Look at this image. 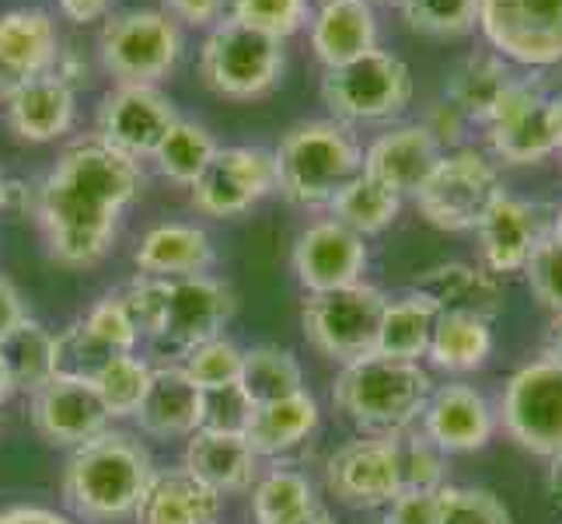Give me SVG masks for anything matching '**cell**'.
Listing matches in <instances>:
<instances>
[{"label": "cell", "mask_w": 562, "mask_h": 524, "mask_svg": "<svg viewBox=\"0 0 562 524\" xmlns=\"http://www.w3.org/2000/svg\"><path fill=\"white\" fill-rule=\"evenodd\" d=\"M144 192L140 161L99 137L70 144L38 186L35 213L49 256L64 266H94L109 256L126 207Z\"/></svg>", "instance_id": "6da1fadb"}, {"label": "cell", "mask_w": 562, "mask_h": 524, "mask_svg": "<svg viewBox=\"0 0 562 524\" xmlns=\"http://www.w3.org/2000/svg\"><path fill=\"white\" fill-rule=\"evenodd\" d=\"M154 472V458L137 437L105 431L74 448L64 472V497L85 521H120L133 514Z\"/></svg>", "instance_id": "7a4b0ae2"}, {"label": "cell", "mask_w": 562, "mask_h": 524, "mask_svg": "<svg viewBox=\"0 0 562 524\" xmlns=\"http://www.w3.org/2000/svg\"><path fill=\"white\" fill-rule=\"evenodd\" d=\"M430 392L434 381L423 364L367 354L353 364H342L333 384V402L360 431L392 437L409 431L423 416Z\"/></svg>", "instance_id": "3957f363"}, {"label": "cell", "mask_w": 562, "mask_h": 524, "mask_svg": "<svg viewBox=\"0 0 562 524\" xmlns=\"http://www.w3.org/2000/svg\"><path fill=\"white\" fill-rule=\"evenodd\" d=\"M273 165L283 200L294 207H328L363 171V147L339 120H307L283 133Z\"/></svg>", "instance_id": "277c9868"}, {"label": "cell", "mask_w": 562, "mask_h": 524, "mask_svg": "<svg viewBox=\"0 0 562 524\" xmlns=\"http://www.w3.org/2000/svg\"><path fill=\"white\" fill-rule=\"evenodd\" d=\"M283 67V38L266 35L231 14H224L217 25H210L200 46V77L221 99H259V94L280 85Z\"/></svg>", "instance_id": "5b68a950"}, {"label": "cell", "mask_w": 562, "mask_h": 524, "mask_svg": "<svg viewBox=\"0 0 562 524\" xmlns=\"http://www.w3.org/2000/svg\"><path fill=\"white\" fill-rule=\"evenodd\" d=\"M322 102L339 123H387L413 102V70L402 56L371 49L350 64L325 67Z\"/></svg>", "instance_id": "8992f818"}, {"label": "cell", "mask_w": 562, "mask_h": 524, "mask_svg": "<svg viewBox=\"0 0 562 524\" xmlns=\"http://www.w3.org/2000/svg\"><path fill=\"white\" fill-rule=\"evenodd\" d=\"M102 67L120 85H158L182 56V29L165 11L133 8L109 14L99 35Z\"/></svg>", "instance_id": "52a82bcc"}, {"label": "cell", "mask_w": 562, "mask_h": 524, "mask_svg": "<svg viewBox=\"0 0 562 524\" xmlns=\"http://www.w3.org/2000/svg\"><path fill=\"white\" fill-rule=\"evenodd\" d=\"M503 192L496 165L472 147L443 154L430 179L416 192V207L440 231H475Z\"/></svg>", "instance_id": "ba28073f"}, {"label": "cell", "mask_w": 562, "mask_h": 524, "mask_svg": "<svg viewBox=\"0 0 562 524\" xmlns=\"http://www.w3.org/2000/svg\"><path fill=\"white\" fill-rule=\"evenodd\" d=\"M387 298L371 283H353L328 294H307L301 308L304 336L318 354L339 364H353L367 354H374L378 325Z\"/></svg>", "instance_id": "9c48e42d"}, {"label": "cell", "mask_w": 562, "mask_h": 524, "mask_svg": "<svg viewBox=\"0 0 562 524\" xmlns=\"http://www.w3.org/2000/svg\"><path fill=\"white\" fill-rule=\"evenodd\" d=\"M496 420L525 451L555 458L562 451V364L541 357L503 384Z\"/></svg>", "instance_id": "30bf717a"}, {"label": "cell", "mask_w": 562, "mask_h": 524, "mask_svg": "<svg viewBox=\"0 0 562 524\" xmlns=\"http://www.w3.org/2000/svg\"><path fill=\"white\" fill-rule=\"evenodd\" d=\"M479 29L507 64H562V0H479Z\"/></svg>", "instance_id": "8fae6325"}, {"label": "cell", "mask_w": 562, "mask_h": 524, "mask_svg": "<svg viewBox=\"0 0 562 524\" xmlns=\"http://www.w3.org/2000/svg\"><path fill=\"white\" fill-rule=\"evenodd\" d=\"M192 189V207L203 218H238L251 210L269 192H277V165L273 150L262 147H217L203 175Z\"/></svg>", "instance_id": "7c38bea8"}, {"label": "cell", "mask_w": 562, "mask_h": 524, "mask_svg": "<svg viewBox=\"0 0 562 524\" xmlns=\"http://www.w3.org/2000/svg\"><path fill=\"white\" fill-rule=\"evenodd\" d=\"M176 105L158 85H115L99 109L94 137L112 150L140 161L158 150L168 126L176 123Z\"/></svg>", "instance_id": "4fadbf2b"}, {"label": "cell", "mask_w": 562, "mask_h": 524, "mask_svg": "<svg viewBox=\"0 0 562 524\" xmlns=\"http://www.w3.org/2000/svg\"><path fill=\"white\" fill-rule=\"evenodd\" d=\"M235 315L231 287L210 274L165 280V325L158 343H168L186 357L192 346L217 339Z\"/></svg>", "instance_id": "5bb4252c"}, {"label": "cell", "mask_w": 562, "mask_h": 524, "mask_svg": "<svg viewBox=\"0 0 562 524\" xmlns=\"http://www.w3.org/2000/svg\"><path fill=\"white\" fill-rule=\"evenodd\" d=\"M486 141L493 154L507 165H538L555 150L549 94L535 81L520 77L514 91L499 102L486 123Z\"/></svg>", "instance_id": "9a60e30c"}, {"label": "cell", "mask_w": 562, "mask_h": 524, "mask_svg": "<svg viewBox=\"0 0 562 524\" xmlns=\"http://www.w3.org/2000/svg\"><path fill=\"white\" fill-rule=\"evenodd\" d=\"M109 410L99 388L88 378L53 375L38 392H32V423L49 444L81 448L85 441L109 431Z\"/></svg>", "instance_id": "2e32d148"}, {"label": "cell", "mask_w": 562, "mask_h": 524, "mask_svg": "<svg viewBox=\"0 0 562 524\" xmlns=\"http://www.w3.org/2000/svg\"><path fill=\"white\" fill-rule=\"evenodd\" d=\"M325 482L346 508H387L402 493L392 437L350 441L328 458Z\"/></svg>", "instance_id": "e0dca14e"}, {"label": "cell", "mask_w": 562, "mask_h": 524, "mask_svg": "<svg viewBox=\"0 0 562 524\" xmlns=\"http://www.w3.org/2000/svg\"><path fill=\"white\" fill-rule=\"evenodd\" d=\"M367 245L350 227L325 218L301 231L294 245V274L307 294H328L363 280Z\"/></svg>", "instance_id": "ac0fdd59"}, {"label": "cell", "mask_w": 562, "mask_h": 524, "mask_svg": "<svg viewBox=\"0 0 562 524\" xmlns=\"http://www.w3.org/2000/svg\"><path fill=\"white\" fill-rule=\"evenodd\" d=\"M443 158L440 141L430 133L426 123H402L384 130L363 150V175L374 179L392 197L405 200L416 197L430 171Z\"/></svg>", "instance_id": "d6986e66"}, {"label": "cell", "mask_w": 562, "mask_h": 524, "mask_svg": "<svg viewBox=\"0 0 562 524\" xmlns=\"http://www.w3.org/2000/svg\"><path fill=\"white\" fill-rule=\"evenodd\" d=\"M60 32L43 8L0 11V102L32 77L53 74L60 64Z\"/></svg>", "instance_id": "ffe728a7"}, {"label": "cell", "mask_w": 562, "mask_h": 524, "mask_svg": "<svg viewBox=\"0 0 562 524\" xmlns=\"http://www.w3.org/2000/svg\"><path fill=\"white\" fill-rule=\"evenodd\" d=\"M423 434L430 437L443 455L479 451L496 434V410L490 399L472 384H440L426 399Z\"/></svg>", "instance_id": "44dd1931"}, {"label": "cell", "mask_w": 562, "mask_h": 524, "mask_svg": "<svg viewBox=\"0 0 562 524\" xmlns=\"http://www.w3.org/2000/svg\"><path fill=\"white\" fill-rule=\"evenodd\" d=\"M482 259H486L490 274H517L525 269L528 259L535 256V248L549 238L541 213L535 203L517 200L510 192H499L496 203L482 213V221L475 227Z\"/></svg>", "instance_id": "7402d4cb"}, {"label": "cell", "mask_w": 562, "mask_h": 524, "mask_svg": "<svg viewBox=\"0 0 562 524\" xmlns=\"http://www.w3.org/2000/svg\"><path fill=\"white\" fill-rule=\"evenodd\" d=\"M8 126L29 144H49L70 133L77 120V94L60 74L32 77L4 99Z\"/></svg>", "instance_id": "603a6c76"}, {"label": "cell", "mask_w": 562, "mask_h": 524, "mask_svg": "<svg viewBox=\"0 0 562 524\" xmlns=\"http://www.w3.org/2000/svg\"><path fill=\"white\" fill-rule=\"evenodd\" d=\"M312 43L322 67L350 64L357 56L378 49V11L371 0H322L312 8L307 22Z\"/></svg>", "instance_id": "cb8c5ba5"}, {"label": "cell", "mask_w": 562, "mask_h": 524, "mask_svg": "<svg viewBox=\"0 0 562 524\" xmlns=\"http://www.w3.org/2000/svg\"><path fill=\"white\" fill-rule=\"evenodd\" d=\"M416 294L430 301L440 315H475L493 322L503 312V290L496 274L472 263H440L419 274L413 283Z\"/></svg>", "instance_id": "d4e9b609"}, {"label": "cell", "mask_w": 562, "mask_h": 524, "mask_svg": "<svg viewBox=\"0 0 562 524\" xmlns=\"http://www.w3.org/2000/svg\"><path fill=\"white\" fill-rule=\"evenodd\" d=\"M224 497L200 482L186 465L154 472L144 497L133 508L137 524H217Z\"/></svg>", "instance_id": "484cf974"}, {"label": "cell", "mask_w": 562, "mask_h": 524, "mask_svg": "<svg viewBox=\"0 0 562 524\" xmlns=\"http://www.w3.org/2000/svg\"><path fill=\"white\" fill-rule=\"evenodd\" d=\"M517 81L520 77L499 53L479 49L464 56L461 64H454V70L448 74V85H443V102H451L469 123L486 126L490 115L514 91Z\"/></svg>", "instance_id": "4316f807"}, {"label": "cell", "mask_w": 562, "mask_h": 524, "mask_svg": "<svg viewBox=\"0 0 562 524\" xmlns=\"http://www.w3.org/2000/svg\"><path fill=\"white\" fill-rule=\"evenodd\" d=\"M186 469L206 482L210 490L224 493H245L259 476V455L251 451L245 434H213L196 431L186 444Z\"/></svg>", "instance_id": "83f0119b"}, {"label": "cell", "mask_w": 562, "mask_h": 524, "mask_svg": "<svg viewBox=\"0 0 562 524\" xmlns=\"http://www.w3.org/2000/svg\"><path fill=\"white\" fill-rule=\"evenodd\" d=\"M213 238L196 224H158L140 238L133 263L140 277H196L213 266Z\"/></svg>", "instance_id": "f1b7e54d"}, {"label": "cell", "mask_w": 562, "mask_h": 524, "mask_svg": "<svg viewBox=\"0 0 562 524\" xmlns=\"http://www.w3.org/2000/svg\"><path fill=\"white\" fill-rule=\"evenodd\" d=\"M133 416L150 437H189L200 431V388L186 378L182 367H158L150 371L144 402Z\"/></svg>", "instance_id": "f546056e"}, {"label": "cell", "mask_w": 562, "mask_h": 524, "mask_svg": "<svg viewBox=\"0 0 562 524\" xmlns=\"http://www.w3.org/2000/svg\"><path fill=\"white\" fill-rule=\"evenodd\" d=\"M315 426H318V402L307 392H297V395L256 405L245 426V441L251 444V451L259 458H273V455L297 448L301 441L315 434Z\"/></svg>", "instance_id": "4dcf8cb0"}, {"label": "cell", "mask_w": 562, "mask_h": 524, "mask_svg": "<svg viewBox=\"0 0 562 524\" xmlns=\"http://www.w3.org/2000/svg\"><path fill=\"white\" fill-rule=\"evenodd\" d=\"M437 315H440L437 308L423 294H416V290H409V294H402L395 301H387L384 312H381L374 354L419 364V357H426V349H430Z\"/></svg>", "instance_id": "1f68e13d"}, {"label": "cell", "mask_w": 562, "mask_h": 524, "mask_svg": "<svg viewBox=\"0 0 562 524\" xmlns=\"http://www.w3.org/2000/svg\"><path fill=\"white\" fill-rule=\"evenodd\" d=\"M426 357L448 375H469L493 357V328L475 315H437Z\"/></svg>", "instance_id": "d6a6232c"}, {"label": "cell", "mask_w": 562, "mask_h": 524, "mask_svg": "<svg viewBox=\"0 0 562 524\" xmlns=\"http://www.w3.org/2000/svg\"><path fill=\"white\" fill-rule=\"evenodd\" d=\"M0 360L8 364L14 392H38L56 375V336L35 319L18 322L0 339Z\"/></svg>", "instance_id": "836d02e7"}, {"label": "cell", "mask_w": 562, "mask_h": 524, "mask_svg": "<svg viewBox=\"0 0 562 524\" xmlns=\"http://www.w3.org/2000/svg\"><path fill=\"white\" fill-rule=\"evenodd\" d=\"M238 384L245 388V395L251 402L262 405V402H277V399L304 392V371L290 349L266 343V346L245 349Z\"/></svg>", "instance_id": "e575fe53"}, {"label": "cell", "mask_w": 562, "mask_h": 524, "mask_svg": "<svg viewBox=\"0 0 562 524\" xmlns=\"http://www.w3.org/2000/svg\"><path fill=\"white\" fill-rule=\"evenodd\" d=\"M213 154H217V141H213V133L203 123L176 120L161 137L158 150L150 154V161L158 165V171L168 182L189 189L203 175Z\"/></svg>", "instance_id": "d590c367"}, {"label": "cell", "mask_w": 562, "mask_h": 524, "mask_svg": "<svg viewBox=\"0 0 562 524\" xmlns=\"http://www.w3.org/2000/svg\"><path fill=\"white\" fill-rule=\"evenodd\" d=\"M328 210H333V221H339L342 227H350L353 235L374 238V235H381V231H387L395 224L402 200L392 197V192L381 189L374 179H367V175L360 171L357 179L346 186L333 203H328Z\"/></svg>", "instance_id": "8d00e7d4"}, {"label": "cell", "mask_w": 562, "mask_h": 524, "mask_svg": "<svg viewBox=\"0 0 562 524\" xmlns=\"http://www.w3.org/2000/svg\"><path fill=\"white\" fill-rule=\"evenodd\" d=\"M251 511L259 524H286L318 511L312 479L294 469H273L251 493Z\"/></svg>", "instance_id": "74e56055"}, {"label": "cell", "mask_w": 562, "mask_h": 524, "mask_svg": "<svg viewBox=\"0 0 562 524\" xmlns=\"http://www.w3.org/2000/svg\"><path fill=\"white\" fill-rule=\"evenodd\" d=\"M91 381H94V388H99L109 416L123 420V416H133L140 410L144 392L150 384V367L133 354H115Z\"/></svg>", "instance_id": "f35d334b"}, {"label": "cell", "mask_w": 562, "mask_h": 524, "mask_svg": "<svg viewBox=\"0 0 562 524\" xmlns=\"http://www.w3.org/2000/svg\"><path fill=\"white\" fill-rule=\"evenodd\" d=\"M413 32L454 38L479 25V0H395Z\"/></svg>", "instance_id": "ab89813d"}, {"label": "cell", "mask_w": 562, "mask_h": 524, "mask_svg": "<svg viewBox=\"0 0 562 524\" xmlns=\"http://www.w3.org/2000/svg\"><path fill=\"white\" fill-rule=\"evenodd\" d=\"M395 458H398V479L402 490H423L437 493L443 487V472H448V455L426 434H392Z\"/></svg>", "instance_id": "60d3db41"}, {"label": "cell", "mask_w": 562, "mask_h": 524, "mask_svg": "<svg viewBox=\"0 0 562 524\" xmlns=\"http://www.w3.org/2000/svg\"><path fill=\"white\" fill-rule=\"evenodd\" d=\"M227 14L266 35L290 38L312 22V0H227Z\"/></svg>", "instance_id": "b9f144b4"}, {"label": "cell", "mask_w": 562, "mask_h": 524, "mask_svg": "<svg viewBox=\"0 0 562 524\" xmlns=\"http://www.w3.org/2000/svg\"><path fill=\"white\" fill-rule=\"evenodd\" d=\"M241 357L245 349H238L231 339L217 336V339H206L200 346H192L186 354L182 371L186 378L206 392V388H224V384H235L241 378Z\"/></svg>", "instance_id": "7bdbcfd3"}, {"label": "cell", "mask_w": 562, "mask_h": 524, "mask_svg": "<svg viewBox=\"0 0 562 524\" xmlns=\"http://www.w3.org/2000/svg\"><path fill=\"white\" fill-rule=\"evenodd\" d=\"M437 524H510L503 500L479 487H440Z\"/></svg>", "instance_id": "ee69618b"}, {"label": "cell", "mask_w": 562, "mask_h": 524, "mask_svg": "<svg viewBox=\"0 0 562 524\" xmlns=\"http://www.w3.org/2000/svg\"><path fill=\"white\" fill-rule=\"evenodd\" d=\"M256 402L245 395V388L224 384V388H206L200 392V431L213 434H245Z\"/></svg>", "instance_id": "f6af8a7d"}, {"label": "cell", "mask_w": 562, "mask_h": 524, "mask_svg": "<svg viewBox=\"0 0 562 524\" xmlns=\"http://www.w3.org/2000/svg\"><path fill=\"white\" fill-rule=\"evenodd\" d=\"M115 354L109 346L94 339L85 322H74L67 333L56 336V375H74V378H94Z\"/></svg>", "instance_id": "bcb514c9"}, {"label": "cell", "mask_w": 562, "mask_h": 524, "mask_svg": "<svg viewBox=\"0 0 562 524\" xmlns=\"http://www.w3.org/2000/svg\"><path fill=\"white\" fill-rule=\"evenodd\" d=\"M120 304L126 319L137 328V336L158 339L165 325V277H137L126 283L120 294Z\"/></svg>", "instance_id": "7dc6e473"}, {"label": "cell", "mask_w": 562, "mask_h": 524, "mask_svg": "<svg viewBox=\"0 0 562 524\" xmlns=\"http://www.w3.org/2000/svg\"><path fill=\"white\" fill-rule=\"evenodd\" d=\"M525 277L531 294L549 308L555 319H562V245L546 238L525 266Z\"/></svg>", "instance_id": "c3c4849f"}, {"label": "cell", "mask_w": 562, "mask_h": 524, "mask_svg": "<svg viewBox=\"0 0 562 524\" xmlns=\"http://www.w3.org/2000/svg\"><path fill=\"white\" fill-rule=\"evenodd\" d=\"M81 322H85V328L94 339L112 349V354H133V346H137V339H140L115 294L102 298Z\"/></svg>", "instance_id": "681fc988"}, {"label": "cell", "mask_w": 562, "mask_h": 524, "mask_svg": "<svg viewBox=\"0 0 562 524\" xmlns=\"http://www.w3.org/2000/svg\"><path fill=\"white\" fill-rule=\"evenodd\" d=\"M381 524H437V493L402 490L387 503V514Z\"/></svg>", "instance_id": "f907efd6"}, {"label": "cell", "mask_w": 562, "mask_h": 524, "mask_svg": "<svg viewBox=\"0 0 562 524\" xmlns=\"http://www.w3.org/2000/svg\"><path fill=\"white\" fill-rule=\"evenodd\" d=\"M161 4H165V14L171 18V22L192 25V29L217 25L227 11V0H161Z\"/></svg>", "instance_id": "816d5d0a"}, {"label": "cell", "mask_w": 562, "mask_h": 524, "mask_svg": "<svg viewBox=\"0 0 562 524\" xmlns=\"http://www.w3.org/2000/svg\"><path fill=\"white\" fill-rule=\"evenodd\" d=\"M426 126H430V133H434V137L440 141V147H443V144H458L461 141V130L472 126V123L464 120V115L451 102H440L437 112L430 115V120H426Z\"/></svg>", "instance_id": "f5cc1de1"}, {"label": "cell", "mask_w": 562, "mask_h": 524, "mask_svg": "<svg viewBox=\"0 0 562 524\" xmlns=\"http://www.w3.org/2000/svg\"><path fill=\"white\" fill-rule=\"evenodd\" d=\"M56 8L74 25H94L105 22L112 11V0H56Z\"/></svg>", "instance_id": "db71d44e"}, {"label": "cell", "mask_w": 562, "mask_h": 524, "mask_svg": "<svg viewBox=\"0 0 562 524\" xmlns=\"http://www.w3.org/2000/svg\"><path fill=\"white\" fill-rule=\"evenodd\" d=\"M25 319H29V312H25L22 294H18V287L0 274V339H4L11 328Z\"/></svg>", "instance_id": "11a10c76"}, {"label": "cell", "mask_w": 562, "mask_h": 524, "mask_svg": "<svg viewBox=\"0 0 562 524\" xmlns=\"http://www.w3.org/2000/svg\"><path fill=\"white\" fill-rule=\"evenodd\" d=\"M0 524H74L46 508H8L0 511Z\"/></svg>", "instance_id": "9f6ffc18"}, {"label": "cell", "mask_w": 562, "mask_h": 524, "mask_svg": "<svg viewBox=\"0 0 562 524\" xmlns=\"http://www.w3.org/2000/svg\"><path fill=\"white\" fill-rule=\"evenodd\" d=\"M549 115H552V133H555V150L562 154V94H549Z\"/></svg>", "instance_id": "6f0895ef"}, {"label": "cell", "mask_w": 562, "mask_h": 524, "mask_svg": "<svg viewBox=\"0 0 562 524\" xmlns=\"http://www.w3.org/2000/svg\"><path fill=\"white\" fill-rule=\"evenodd\" d=\"M549 487H552V497L562 503V451L552 458V469H549Z\"/></svg>", "instance_id": "680465c9"}, {"label": "cell", "mask_w": 562, "mask_h": 524, "mask_svg": "<svg viewBox=\"0 0 562 524\" xmlns=\"http://www.w3.org/2000/svg\"><path fill=\"white\" fill-rule=\"evenodd\" d=\"M549 357L562 364V319L552 322V336H549Z\"/></svg>", "instance_id": "91938a15"}, {"label": "cell", "mask_w": 562, "mask_h": 524, "mask_svg": "<svg viewBox=\"0 0 562 524\" xmlns=\"http://www.w3.org/2000/svg\"><path fill=\"white\" fill-rule=\"evenodd\" d=\"M14 395V384H11V375H8V364L0 360V402H8Z\"/></svg>", "instance_id": "94428289"}, {"label": "cell", "mask_w": 562, "mask_h": 524, "mask_svg": "<svg viewBox=\"0 0 562 524\" xmlns=\"http://www.w3.org/2000/svg\"><path fill=\"white\" fill-rule=\"evenodd\" d=\"M286 524H333V517H328L325 511H312V514H304L297 521H286Z\"/></svg>", "instance_id": "6125c7cd"}, {"label": "cell", "mask_w": 562, "mask_h": 524, "mask_svg": "<svg viewBox=\"0 0 562 524\" xmlns=\"http://www.w3.org/2000/svg\"><path fill=\"white\" fill-rule=\"evenodd\" d=\"M549 238H555L562 245V207L555 210V218H552V231H549Z\"/></svg>", "instance_id": "be15d7a7"}, {"label": "cell", "mask_w": 562, "mask_h": 524, "mask_svg": "<svg viewBox=\"0 0 562 524\" xmlns=\"http://www.w3.org/2000/svg\"><path fill=\"white\" fill-rule=\"evenodd\" d=\"M8 207V182H4V175H0V210Z\"/></svg>", "instance_id": "e7e4bbea"}, {"label": "cell", "mask_w": 562, "mask_h": 524, "mask_svg": "<svg viewBox=\"0 0 562 524\" xmlns=\"http://www.w3.org/2000/svg\"><path fill=\"white\" fill-rule=\"evenodd\" d=\"M371 4H374V0H371Z\"/></svg>", "instance_id": "03108f58"}]
</instances>
